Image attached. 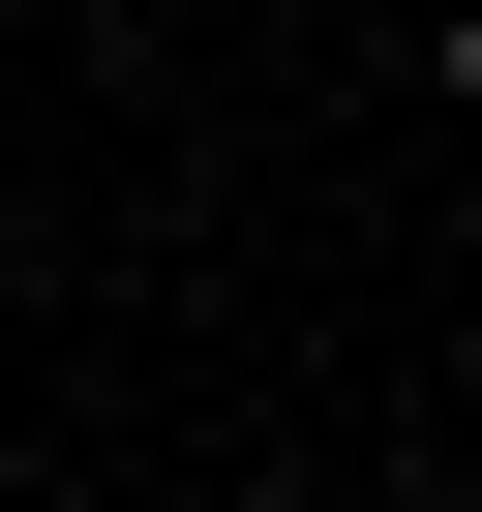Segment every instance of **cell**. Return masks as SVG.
I'll return each instance as SVG.
<instances>
[{"label": "cell", "instance_id": "6da1fadb", "mask_svg": "<svg viewBox=\"0 0 482 512\" xmlns=\"http://www.w3.org/2000/svg\"><path fill=\"white\" fill-rule=\"evenodd\" d=\"M422 91H452V121H482V0H422Z\"/></svg>", "mask_w": 482, "mask_h": 512}]
</instances>
